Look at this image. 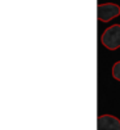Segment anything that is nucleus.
<instances>
[{
  "label": "nucleus",
  "instance_id": "nucleus-1",
  "mask_svg": "<svg viewBox=\"0 0 120 130\" xmlns=\"http://www.w3.org/2000/svg\"><path fill=\"white\" fill-rule=\"evenodd\" d=\"M101 43L109 50H115L120 48V25L107 27L101 36Z\"/></svg>",
  "mask_w": 120,
  "mask_h": 130
},
{
  "label": "nucleus",
  "instance_id": "nucleus-2",
  "mask_svg": "<svg viewBox=\"0 0 120 130\" xmlns=\"http://www.w3.org/2000/svg\"><path fill=\"white\" fill-rule=\"evenodd\" d=\"M119 14H120V7L117 4L105 3V4H98L97 7V17L102 22H110Z\"/></svg>",
  "mask_w": 120,
  "mask_h": 130
},
{
  "label": "nucleus",
  "instance_id": "nucleus-3",
  "mask_svg": "<svg viewBox=\"0 0 120 130\" xmlns=\"http://www.w3.org/2000/svg\"><path fill=\"white\" fill-rule=\"evenodd\" d=\"M97 130H120V120L112 115H101L97 119Z\"/></svg>",
  "mask_w": 120,
  "mask_h": 130
},
{
  "label": "nucleus",
  "instance_id": "nucleus-4",
  "mask_svg": "<svg viewBox=\"0 0 120 130\" xmlns=\"http://www.w3.org/2000/svg\"><path fill=\"white\" fill-rule=\"evenodd\" d=\"M112 76H114V79L120 81V61L116 62L112 67Z\"/></svg>",
  "mask_w": 120,
  "mask_h": 130
}]
</instances>
